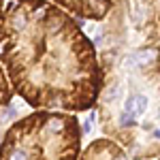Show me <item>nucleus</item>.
Here are the masks:
<instances>
[{
	"instance_id": "f257e3e1",
	"label": "nucleus",
	"mask_w": 160,
	"mask_h": 160,
	"mask_svg": "<svg viewBox=\"0 0 160 160\" xmlns=\"http://www.w3.org/2000/svg\"><path fill=\"white\" fill-rule=\"evenodd\" d=\"M100 130L130 158L160 156V43L98 53Z\"/></svg>"
},
{
	"instance_id": "f03ea898",
	"label": "nucleus",
	"mask_w": 160,
	"mask_h": 160,
	"mask_svg": "<svg viewBox=\"0 0 160 160\" xmlns=\"http://www.w3.org/2000/svg\"><path fill=\"white\" fill-rule=\"evenodd\" d=\"M81 124L75 113L32 111L13 122L0 141V160H77Z\"/></svg>"
},
{
	"instance_id": "7ed1b4c3",
	"label": "nucleus",
	"mask_w": 160,
	"mask_h": 160,
	"mask_svg": "<svg viewBox=\"0 0 160 160\" xmlns=\"http://www.w3.org/2000/svg\"><path fill=\"white\" fill-rule=\"evenodd\" d=\"M105 28V49H130L160 43V0H113Z\"/></svg>"
},
{
	"instance_id": "20e7f679",
	"label": "nucleus",
	"mask_w": 160,
	"mask_h": 160,
	"mask_svg": "<svg viewBox=\"0 0 160 160\" xmlns=\"http://www.w3.org/2000/svg\"><path fill=\"white\" fill-rule=\"evenodd\" d=\"M51 2L64 9L66 13H71L73 17L94 19V22L105 19L113 4V0H51Z\"/></svg>"
},
{
	"instance_id": "39448f33",
	"label": "nucleus",
	"mask_w": 160,
	"mask_h": 160,
	"mask_svg": "<svg viewBox=\"0 0 160 160\" xmlns=\"http://www.w3.org/2000/svg\"><path fill=\"white\" fill-rule=\"evenodd\" d=\"M77 160H128V154L111 139H94L86 149H81Z\"/></svg>"
},
{
	"instance_id": "423d86ee",
	"label": "nucleus",
	"mask_w": 160,
	"mask_h": 160,
	"mask_svg": "<svg viewBox=\"0 0 160 160\" xmlns=\"http://www.w3.org/2000/svg\"><path fill=\"white\" fill-rule=\"evenodd\" d=\"M11 100H13V90L9 86V79H7V75L2 71V66H0V115L11 105Z\"/></svg>"
},
{
	"instance_id": "0eeeda50",
	"label": "nucleus",
	"mask_w": 160,
	"mask_h": 160,
	"mask_svg": "<svg viewBox=\"0 0 160 160\" xmlns=\"http://www.w3.org/2000/svg\"><path fill=\"white\" fill-rule=\"evenodd\" d=\"M158 24H160V17H158Z\"/></svg>"
},
{
	"instance_id": "6e6552de",
	"label": "nucleus",
	"mask_w": 160,
	"mask_h": 160,
	"mask_svg": "<svg viewBox=\"0 0 160 160\" xmlns=\"http://www.w3.org/2000/svg\"><path fill=\"white\" fill-rule=\"evenodd\" d=\"M158 160H160V158H158Z\"/></svg>"
}]
</instances>
